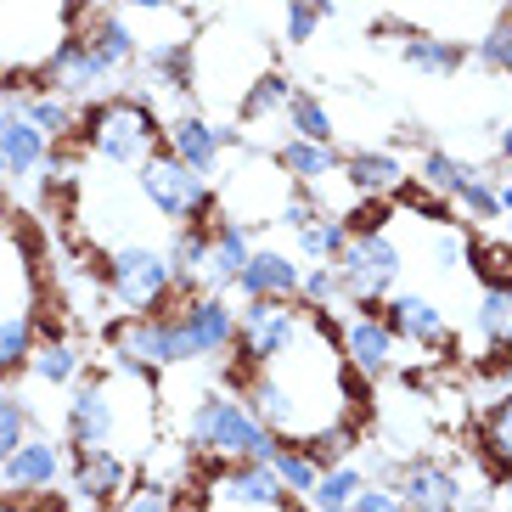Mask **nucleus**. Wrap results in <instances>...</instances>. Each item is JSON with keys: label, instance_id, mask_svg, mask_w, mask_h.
<instances>
[{"label": "nucleus", "instance_id": "f257e3e1", "mask_svg": "<svg viewBox=\"0 0 512 512\" xmlns=\"http://www.w3.org/2000/svg\"><path fill=\"white\" fill-rule=\"evenodd\" d=\"M62 406V434L74 451H119L130 462H147L158 434V372L113 366L85 372Z\"/></svg>", "mask_w": 512, "mask_h": 512}, {"label": "nucleus", "instance_id": "f03ea898", "mask_svg": "<svg viewBox=\"0 0 512 512\" xmlns=\"http://www.w3.org/2000/svg\"><path fill=\"white\" fill-rule=\"evenodd\" d=\"M186 451L214 456V462H271L282 451V439L248 411V400L237 389L214 383L186 406Z\"/></svg>", "mask_w": 512, "mask_h": 512}, {"label": "nucleus", "instance_id": "7ed1b4c3", "mask_svg": "<svg viewBox=\"0 0 512 512\" xmlns=\"http://www.w3.org/2000/svg\"><path fill=\"white\" fill-rule=\"evenodd\" d=\"M79 147L113 169H141L164 147V119L147 96H102L79 113Z\"/></svg>", "mask_w": 512, "mask_h": 512}, {"label": "nucleus", "instance_id": "20e7f679", "mask_svg": "<svg viewBox=\"0 0 512 512\" xmlns=\"http://www.w3.org/2000/svg\"><path fill=\"white\" fill-rule=\"evenodd\" d=\"M102 282L130 316H152V310H169L175 299H186L181 287H175L169 254L152 248V242H113L102 259Z\"/></svg>", "mask_w": 512, "mask_h": 512}, {"label": "nucleus", "instance_id": "39448f33", "mask_svg": "<svg viewBox=\"0 0 512 512\" xmlns=\"http://www.w3.org/2000/svg\"><path fill=\"white\" fill-rule=\"evenodd\" d=\"M136 197L152 214L175 220V226H203V220H214V209H220V203H214V181H203V175L186 169L181 158H169L164 147L136 169Z\"/></svg>", "mask_w": 512, "mask_h": 512}, {"label": "nucleus", "instance_id": "423d86ee", "mask_svg": "<svg viewBox=\"0 0 512 512\" xmlns=\"http://www.w3.org/2000/svg\"><path fill=\"white\" fill-rule=\"evenodd\" d=\"M332 265H338V282H344L349 304H383L394 287H400V276H406V254H400V242L383 226L355 231Z\"/></svg>", "mask_w": 512, "mask_h": 512}, {"label": "nucleus", "instance_id": "0eeeda50", "mask_svg": "<svg viewBox=\"0 0 512 512\" xmlns=\"http://www.w3.org/2000/svg\"><path fill=\"white\" fill-rule=\"evenodd\" d=\"M169 316H175V327H181V349H186V366L197 361H220V355H231V344H237V310H231L226 293H186V299L169 304Z\"/></svg>", "mask_w": 512, "mask_h": 512}, {"label": "nucleus", "instance_id": "6e6552de", "mask_svg": "<svg viewBox=\"0 0 512 512\" xmlns=\"http://www.w3.org/2000/svg\"><path fill=\"white\" fill-rule=\"evenodd\" d=\"M338 344H344L349 372L366 377V383H377V377H389L400 366V338L389 332V321H383L377 304H349L344 321H338Z\"/></svg>", "mask_w": 512, "mask_h": 512}, {"label": "nucleus", "instance_id": "1a4fd4ad", "mask_svg": "<svg viewBox=\"0 0 512 512\" xmlns=\"http://www.w3.org/2000/svg\"><path fill=\"white\" fill-rule=\"evenodd\" d=\"M6 316H40V265L29 254V231L0 203V321Z\"/></svg>", "mask_w": 512, "mask_h": 512}, {"label": "nucleus", "instance_id": "9d476101", "mask_svg": "<svg viewBox=\"0 0 512 512\" xmlns=\"http://www.w3.org/2000/svg\"><path fill=\"white\" fill-rule=\"evenodd\" d=\"M383 321H389V332L400 338V344L422 349V355H456V327L451 316H445V304L428 299V293H389L383 299Z\"/></svg>", "mask_w": 512, "mask_h": 512}, {"label": "nucleus", "instance_id": "9b49d317", "mask_svg": "<svg viewBox=\"0 0 512 512\" xmlns=\"http://www.w3.org/2000/svg\"><path fill=\"white\" fill-rule=\"evenodd\" d=\"M136 479H141V462H130L119 451H74V462H68V484L91 512H113L130 496Z\"/></svg>", "mask_w": 512, "mask_h": 512}, {"label": "nucleus", "instance_id": "f8f14e48", "mask_svg": "<svg viewBox=\"0 0 512 512\" xmlns=\"http://www.w3.org/2000/svg\"><path fill=\"white\" fill-rule=\"evenodd\" d=\"M226 147H231V130H220V124L203 119V113H181V119L164 124V152H169V158H181L186 169H197L203 181L220 175Z\"/></svg>", "mask_w": 512, "mask_h": 512}, {"label": "nucleus", "instance_id": "ddd939ff", "mask_svg": "<svg viewBox=\"0 0 512 512\" xmlns=\"http://www.w3.org/2000/svg\"><path fill=\"white\" fill-rule=\"evenodd\" d=\"M62 479V445L46 434H23L17 451L0 462V490L6 496H46Z\"/></svg>", "mask_w": 512, "mask_h": 512}, {"label": "nucleus", "instance_id": "4468645a", "mask_svg": "<svg viewBox=\"0 0 512 512\" xmlns=\"http://www.w3.org/2000/svg\"><path fill=\"white\" fill-rule=\"evenodd\" d=\"M394 490H400L406 512H456V501H462V479H456V467L434 462V456H411V462H400Z\"/></svg>", "mask_w": 512, "mask_h": 512}, {"label": "nucleus", "instance_id": "2eb2a0df", "mask_svg": "<svg viewBox=\"0 0 512 512\" xmlns=\"http://www.w3.org/2000/svg\"><path fill=\"white\" fill-rule=\"evenodd\" d=\"M299 259L282 254V248H254V254L242 259V271L231 276L242 299H299Z\"/></svg>", "mask_w": 512, "mask_h": 512}, {"label": "nucleus", "instance_id": "dca6fc26", "mask_svg": "<svg viewBox=\"0 0 512 512\" xmlns=\"http://www.w3.org/2000/svg\"><path fill=\"white\" fill-rule=\"evenodd\" d=\"M23 372H29L34 383H46V389H74L79 377H85V349H79L57 321H46L40 338H34V349H29V366H23Z\"/></svg>", "mask_w": 512, "mask_h": 512}, {"label": "nucleus", "instance_id": "f3484780", "mask_svg": "<svg viewBox=\"0 0 512 512\" xmlns=\"http://www.w3.org/2000/svg\"><path fill=\"white\" fill-rule=\"evenodd\" d=\"M248 254H254V226H242V220L214 209V220H209V276H203V287H209V293H226Z\"/></svg>", "mask_w": 512, "mask_h": 512}, {"label": "nucleus", "instance_id": "a211bd4d", "mask_svg": "<svg viewBox=\"0 0 512 512\" xmlns=\"http://www.w3.org/2000/svg\"><path fill=\"white\" fill-rule=\"evenodd\" d=\"M338 175H344L349 192H361V197H400L406 192V164L394 158V152H349L344 164H338Z\"/></svg>", "mask_w": 512, "mask_h": 512}, {"label": "nucleus", "instance_id": "6ab92c4d", "mask_svg": "<svg viewBox=\"0 0 512 512\" xmlns=\"http://www.w3.org/2000/svg\"><path fill=\"white\" fill-rule=\"evenodd\" d=\"M473 338L484 355L512 349V282H484L479 304H473Z\"/></svg>", "mask_w": 512, "mask_h": 512}, {"label": "nucleus", "instance_id": "aec40b11", "mask_svg": "<svg viewBox=\"0 0 512 512\" xmlns=\"http://www.w3.org/2000/svg\"><path fill=\"white\" fill-rule=\"evenodd\" d=\"M276 164L287 169V181H293V186H304V192H310V186H321L327 175H338V164H344V158H338V147H332V141L287 136L282 147H276Z\"/></svg>", "mask_w": 512, "mask_h": 512}, {"label": "nucleus", "instance_id": "412c9836", "mask_svg": "<svg viewBox=\"0 0 512 512\" xmlns=\"http://www.w3.org/2000/svg\"><path fill=\"white\" fill-rule=\"evenodd\" d=\"M400 62L417 68V74H428V79H456L467 68V46L439 40V34H428V29H411L406 40H400Z\"/></svg>", "mask_w": 512, "mask_h": 512}, {"label": "nucleus", "instance_id": "4be33fe9", "mask_svg": "<svg viewBox=\"0 0 512 512\" xmlns=\"http://www.w3.org/2000/svg\"><path fill=\"white\" fill-rule=\"evenodd\" d=\"M51 152V136L46 130H34L23 113H12V119L0 124V158H6V175H34V169L46 164Z\"/></svg>", "mask_w": 512, "mask_h": 512}, {"label": "nucleus", "instance_id": "5701e85b", "mask_svg": "<svg viewBox=\"0 0 512 512\" xmlns=\"http://www.w3.org/2000/svg\"><path fill=\"white\" fill-rule=\"evenodd\" d=\"M287 102H293V79L276 74V68H265V74L248 85V91L237 96V119L242 124H265V119H282Z\"/></svg>", "mask_w": 512, "mask_h": 512}, {"label": "nucleus", "instance_id": "b1692460", "mask_svg": "<svg viewBox=\"0 0 512 512\" xmlns=\"http://www.w3.org/2000/svg\"><path fill=\"white\" fill-rule=\"evenodd\" d=\"M23 119L34 124V130H46L51 141H68L79 136V107L68 102V96H51V91H29L23 96V107H17Z\"/></svg>", "mask_w": 512, "mask_h": 512}, {"label": "nucleus", "instance_id": "393cba45", "mask_svg": "<svg viewBox=\"0 0 512 512\" xmlns=\"http://www.w3.org/2000/svg\"><path fill=\"white\" fill-rule=\"evenodd\" d=\"M473 175H479L473 164H462V158H451V152H439V147H428L417 158V186L422 192H434V197H445V203H451Z\"/></svg>", "mask_w": 512, "mask_h": 512}, {"label": "nucleus", "instance_id": "a878e982", "mask_svg": "<svg viewBox=\"0 0 512 512\" xmlns=\"http://www.w3.org/2000/svg\"><path fill=\"white\" fill-rule=\"evenodd\" d=\"M361 467L355 462H338V467H321L316 473V484H310V496H299L310 512H338V507H349L355 501V490H361Z\"/></svg>", "mask_w": 512, "mask_h": 512}, {"label": "nucleus", "instance_id": "bb28decb", "mask_svg": "<svg viewBox=\"0 0 512 512\" xmlns=\"http://www.w3.org/2000/svg\"><path fill=\"white\" fill-rule=\"evenodd\" d=\"M299 304H310V310H327V316H338V310L349 304L332 259H310V265L299 271Z\"/></svg>", "mask_w": 512, "mask_h": 512}, {"label": "nucleus", "instance_id": "cd10ccee", "mask_svg": "<svg viewBox=\"0 0 512 512\" xmlns=\"http://www.w3.org/2000/svg\"><path fill=\"white\" fill-rule=\"evenodd\" d=\"M40 327H46V316H6L0 321V383L29 366V349L40 338Z\"/></svg>", "mask_w": 512, "mask_h": 512}, {"label": "nucleus", "instance_id": "c85d7f7f", "mask_svg": "<svg viewBox=\"0 0 512 512\" xmlns=\"http://www.w3.org/2000/svg\"><path fill=\"white\" fill-rule=\"evenodd\" d=\"M349 237H355V231H349V214H316L304 231H293L304 259H338Z\"/></svg>", "mask_w": 512, "mask_h": 512}, {"label": "nucleus", "instance_id": "c756f323", "mask_svg": "<svg viewBox=\"0 0 512 512\" xmlns=\"http://www.w3.org/2000/svg\"><path fill=\"white\" fill-rule=\"evenodd\" d=\"M287 136H304V141H332L338 130H332V113H327V102L321 96H310V91H293V102H287Z\"/></svg>", "mask_w": 512, "mask_h": 512}, {"label": "nucleus", "instance_id": "7c9ffc66", "mask_svg": "<svg viewBox=\"0 0 512 512\" xmlns=\"http://www.w3.org/2000/svg\"><path fill=\"white\" fill-rule=\"evenodd\" d=\"M479 445L496 467H512V389L479 417Z\"/></svg>", "mask_w": 512, "mask_h": 512}, {"label": "nucleus", "instance_id": "2f4dec72", "mask_svg": "<svg viewBox=\"0 0 512 512\" xmlns=\"http://www.w3.org/2000/svg\"><path fill=\"white\" fill-rule=\"evenodd\" d=\"M271 467H276V479H282V490L293 501L310 496V484H316V473H321V467L304 456V445H287V439H282V451L271 456Z\"/></svg>", "mask_w": 512, "mask_h": 512}, {"label": "nucleus", "instance_id": "473e14b6", "mask_svg": "<svg viewBox=\"0 0 512 512\" xmlns=\"http://www.w3.org/2000/svg\"><path fill=\"white\" fill-rule=\"evenodd\" d=\"M451 203H456L462 214H473L479 226H490V220H501V197H496V181H490V175H473V181H467L462 192L451 197Z\"/></svg>", "mask_w": 512, "mask_h": 512}, {"label": "nucleus", "instance_id": "72a5a7b5", "mask_svg": "<svg viewBox=\"0 0 512 512\" xmlns=\"http://www.w3.org/2000/svg\"><path fill=\"white\" fill-rule=\"evenodd\" d=\"M473 57H479L490 74H507L512 79V12L501 17L496 29H484V40L473 46Z\"/></svg>", "mask_w": 512, "mask_h": 512}, {"label": "nucleus", "instance_id": "f704fd0d", "mask_svg": "<svg viewBox=\"0 0 512 512\" xmlns=\"http://www.w3.org/2000/svg\"><path fill=\"white\" fill-rule=\"evenodd\" d=\"M23 434H29V400H17V394L0 389V462L17 451Z\"/></svg>", "mask_w": 512, "mask_h": 512}, {"label": "nucleus", "instance_id": "c9c22d12", "mask_svg": "<svg viewBox=\"0 0 512 512\" xmlns=\"http://www.w3.org/2000/svg\"><path fill=\"white\" fill-rule=\"evenodd\" d=\"M321 23H327V17H321L310 0H287V6H282V34H287V46H310Z\"/></svg>", "mask_w": 512, "mask_h": 512}, {"label": "nucleus", "instance_id": "e433bc0d", "mask_svg": "<svg viewBox=\"0 0 512 512\" xmlns=\"http://www.w3.org/2000/svg\"><path fill=\"white\" fill-rule=\"evenodd\" d=\"M119 512H175V490L164 479H136L130 496L119 501Z\"/></svg>", "mask_w": 512, "mask_h": 512}, {"label": "nucleus", "instance_id": "4c0bfd02", "mask_svg": "<svg viewBox=\"0 0 512 512\" xmlns=\"http://www.w3.org/2000/svg\"><path fill=\"white\" fill-rule=\"evenodd\" d=\"M349 512H406V501H400L394 484H361L355 501H349Z\"/></svg>", "mask_w": 512, "mask_h": 512}, {"label": "nucleus", "instance_id": "58836bf2", "mask_svg": "<svg viewBox=\"0 0 512 512\" xmlns=\"http://www.w3.org/2000/svg\"><path fill=\"white\" fill-rule=\"evenodd\" d=\"M113 6H136V12H169L175 0H113Z\"/></svg>", "mask_w": 512, "mask_h": 512}, {"label": "nucleus", "instance_id": "ea45409f", "mask_svg": "<svg viewBox=\"0 0 512 512\" xmlns=\"http://www.w3.org/2000/svg\"><path fill=\"white\" fill-rule=\"evenodd\" d=\"M0 512H34L29 496H0Z\"/></svg>", "mask_w": 512, "mask_h": 512}, {"label": "nucleus", "instance_id": "a19ab883", "mask_svg": "<svg viewBox=\"0 0 512 512\" xmlns=\"http://www.w3.org/2000/svg\"><path fill=\"white\" fill-rule=\"evenodd\" d=\"M175 512H203V496H197V490L192 496H175Z\"/></svg>", "mask_w": 512, "mask_h": 512}, {"label": "nucleus", "instance_id": "79ce46f5", "mask_svg": "<svg viewBox=\"0 0 512 512\" xmlns=\"http://www.w3.org/2000/svg\"><path fill=\"white\" fill-rule=\"evenodd\" d=\"M496 152H501V164H512V124L501 130V141H496Z\"/></svg>", "mask_w": 512, "mask_h": 512}, {"label": "nucleus", "instance_id": "37998d69", "mask_svg": "<svg viewBox=\"0 0 512 512\" xmlns=\"http://www.w3.org/2000/svg\"><path fill=\"white\" fill-rule=\"evenodd\" d=\"M496 197H501V220H512V181L496 186Z\"/></svg>", "mask_w": 512, "mask_h": 512}, {"label": "nucleus", "instance_id": "c03bdc74", "mask_svg": "<svg viewBox=\"0 0 512 512\" xmlns=\"http://www.w3.org/2000/svg\"><path fill=\"white\" fill-rule=\"evenodd\" d=\"M0 181H12V175H6V158H0Z\"/></svg>", "mask_w": 512, "mask_h": 512}, {"label": "nucleus", "instance_id": "a18cd8bd", "mask_svg": "<svg viewBox=\"0 0 512 512\" xmlns=\"http://www.w3.org/2000/svg\"><path fill=\"white\" fill-rule=\"evenodd\" d=\"M338 512H349V507H338Z\"/></svg>", "mask_w": 512, "mask_h": 512}]
</instances>
